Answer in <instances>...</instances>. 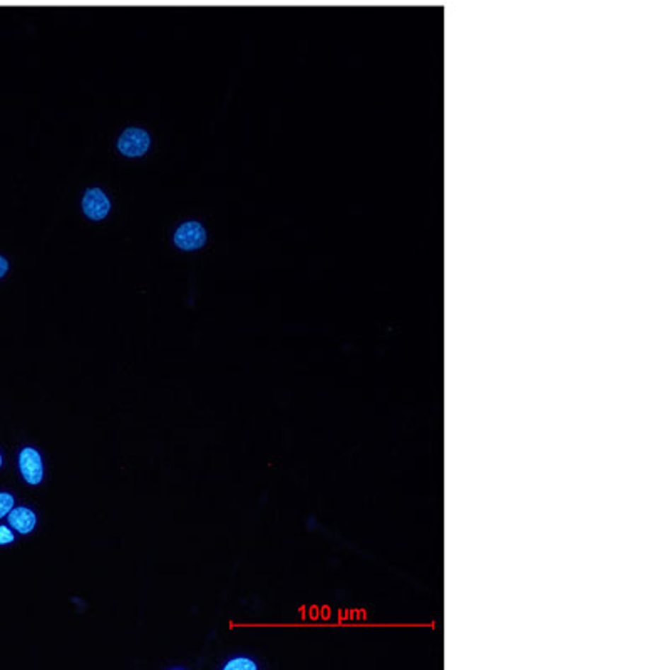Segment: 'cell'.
I'll return each mask as SVG.
<instances>
[{
  "label": "cell",
  "instance_id": "6da1fadb",
  "mask_svg": "<svg viewBox=\"0 0 670 670\" xmlns=\"http://www.w3.org/2000/svg\"><path fill=\"white\" fill-rule=\"evenodd\" d=\"M151 144L149 134L141 127H127L117 139V149L127 158H139L146 154Z\"/></svg>",
  "mask_w": 670,
  "mask_h": 670
},
{
  "label": "cell",
  "instance_id": "7a4b0ae2",
  "mask_svg": "<svg viewBox=\"0 0 670 670\" xmlns=\"http://www.w3.org/2000/svg\"><path fill=\"white\" fill-rule=\"evenodd\" d=\"M204 241H207V230L198 221H186L175 231V245L185 252L202 248Z\"/></svg>",
  "mask_w": 670,
  "mask_h": 670
},
{
  "label": "cell",
  "instance_id": "3957f363",
  "mask_svg": "<svg viewBox=\"0 0 670 670\" xmlns=\"http://www.w3.org/2000/svg\"><path fill=\"white\" fill-rule=\"evenodd\" d=\"M19 468L24 480L32 486H37L44 478V464L39 451L25 448L19 456Z\"/></svg>",
  "mask_w": 670,
  "mask_h": 670
},
{
  "label": "cell",
  "instance_id": "277c9868",
  "mask_svg": "<svg viewBox=\"0 0 670 670\" xmlns=\"http://www.w3.org/2000/svg\"><path fill=\"white\" fill-rule=\"evenodd\" d=\"M83 209L86 216L94 221H99L108 216L109 209H111V202H109V198L103 190L91 188L84 193Z\"/></svg>",
  "mask_w": 670,
  "mask_h": 670
},
{
  "label": "cell",
  "instance_id": "5b68a950",
  "mask_svg": "<svg viewBox=\"0 0 670 670\" xmlns=\"http://www.w3.org/2000/svg\"><path fill=\"white\" fill-rule=\"evenodd\" d=\"M7 516L13 530L22 533V535L30 533L35 528V525H37V516H35V513L29 508H22V506L21 508H12Z\"/></svg>",
  "mask_w": 670,
  "mask_h": 670
},
{
  "label": "cell",
  "instance_id": "8992f818",
  "mask_svg": "<svg viewBox=\"0 0 670 670\" xmlns=\"http://www.w3.org/2000/svg\"><path fill=\"white\" fill-rule=\"evenodd\" d=\"M223 669L225 670H257L258 665L255 664L250 657H243V655H240V657H233L231 660H228V662L223 665Z\"/></svg>",
  "mask_w": 670,
  "mask_h": 670
},
{
  "label": "cell",
  "instance_id": "52a82bcc",
  "mask_svg": "<svg viewBox=\"0 0 670 670\" xmlns=\"http://www.w3.org/2000/svg\"><path fill=\"white\" fill-rule=\"evenodd\" d=\"M13 508V496L8 493H0V518L7 516Z\"/></svg>",
  "mask_w": 670,
  "mask_h": 670
},
{
  "label": "cell",
  "instance_id": "ba28073f",
  "mask_svg": "<svg viewBox=\"0 0 670 670\" xmlns=\"http://www.w3.org/2000/svg\"><path fill=\"white\" fill-rule=\"evenodd\" d=\"M13 533L11 531V528L7 526H0V545H8L13 541Z\"/></svg>",
  "mask_w": 670,
  "mask_h": 670
},
{
  "label": "cell",
  "instance_id": "9c48e42d",
  "mask_svg": "<svg viewBox=\"0 0 670 670\" xmlns=\"http://www.w3.org/2000/svg\"><path fill=\"white\" fill-rule=\"evenodd\" d=\"M7 270H8V262L4 257H0V279L6 275Z\"/></svg>",
  "mask_w": 670,
  "mask_h": 670
},
{
  "label": "cell",
  "instance_id": "30bf717a",
  "mask_svg": "<svg viewBox=\"0 0 670 670\" xmlns=\"http://www.w3.org/2000/svg\"><path fill=\"white\" fill-rule=\"evenodd\" d=\"M0 466H2V456H0Z\"/></svg>",
  "mask_w": 670,
  "mask_h": 670
}]
</instances>
